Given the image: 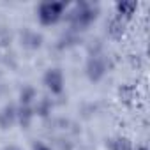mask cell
Returning <instances> with one entry per match:
<instances>
[{"label": "cell", "mask_w": 150, "mask_h": 150, "mask_svg": "<svg viewBox=\"0 0 150 150\" xmlns=\"http://www.w3.org/2000/svg\"><path fill=\"white\" fill-rule=\"evenodd\" d=\"M110 150H132V143L127 138H115L110 141Z\"/></svg>", "instance_id": "cell-6"}, {"label": "cell", "mask_w": 150, "mask_h": 150, "mask_svg": "<svg viewBox=\"0 0 150 150\" xmlns=\"http://www.w3.org/2000/svg\"><path fill=\"white\" fill-rule=\"evenodd\" d=\"M122 34H124V21H122L120 18H115V20L110 23V35L118 39Z\"/></svg>", "instance_id": "cell-7"}, {"label": "cell", "mask_w": 150, "mask_h": 150, "mask_svg": "<svg viewBox=\"0 0 150 150\" xmlns=\"http://www.w3.org/2000/svg\"><path fill=\"white\" fill-rule=\"evenodd\" d=\"M34 97H35L34 88H25V90L21 92V104H23V106H30L32 101H34Z\"/></svg>", "instance_id": "cell-8"}, {"label": "cell", "mask_w": 150, "mask_h": 150, "mask_svg": "<svg viewBox=\"0 0 150 150\" xmlns=\"http://www.w3.org/2000/svg\"><path fill=\"white\" fill-rule=\"evenodd\" d=\"M7 150H20V148H14V146H11V148H7Z\"/></svg>", "instance_id": "cell-11"}, {"label": "cell", "mask_w": 150, "mask_h": 150, "mask_svg": "<svg viewBox=\"0 0 150 150\" xmlns=\"http://www.w3.org/2000/svg\"><path fill=\"white\" fill-rule=\"evenodd\" d=\"M87 69H88V78L92 81H97V80L103 78V74L106 72V62L101 57H92Z\"/></svg>", "instance_id": "cell-4"}, {"label": "cell", "mask_w": 150, "mask_h": 150, "mask_svg": "<svg viewBox=\"0 0 150 150\" xmlns=\"http://www.w3.org/2000/svg\"><path fill=\"white\" fill-rule=\"evenodd\" d=\"M138 7L136 2H118L117 4V18H120L122 21L129 20L134 14V9Z\"/></svg>", "instance_id": "cell-5"}, {"label": "cell", "mask_w": 150, "mask_h": 150, "mask_svg": "<svg viewBox=\"0 0 150 150\" xmlns=\"http://www.w3.org/2000/svg\"><path fill=\"white\" fill-rule=\"evenodd\" d=\"M96 16H97L96 11H92V7L88 4H81V6H78V13L72 14V20H74L76 27H87L96 20Z\"/></svg>", "instance_id": "cell-3"}, {"label": "cell", "mask_w": 150, "mask_h": 150, "mask_svg": "<svg viewBox=\"0 0 150 150\" xmlns=\"http://www.w3.org/2000/svg\"><path fill=\"white\" fill-rule=\"evenodd\" d=\"M138 150H148V148H146V146H139Z\"/></svg>", "instance_id": "cell-10"}, {"label": "cell", "mask_w": 150, "mask_h": 150, "mask_svg": "<svg viewBox=\"0 0 150 150\" xmlns=\"http://www.w3.org/2000/svg\"><path fill=\"white\" fill-rule=\"evenodd\" d=\"M44 85L53 96H60L64 92V74L60 69H48L44 74Z\"/></svg>", "instance_id": "cell-2"}, {"label": "cell", "mask_w": 150, "mask_h": 150, "mask_svg": "<svg viewBox=\"0 0 150 150\" xmlns=\"http://www.w3.org/2000/svg\"><path fill=\"white\" fill-rule=\"evenodd\" d=\"M64 9H65L64 2H44V4H41L37 7L39 23L44 25V27L55 25L57 21H60V18L64 14Z\"/></svg>", "instance_id": "cell-1"}, {"label": "cell", "mask_w": 150, "mask_h": 150, "mask_svg": "<svg viewBox=\"0 0 150 150\" xmlns=\"http://www.w3.org/2000/svg\"><path fill=\"white\" fill-rule=\"evenodd\" d=\"M34 150H51L48 145H44V143H35L34 145Z\"/></svg>", "instance_id": "cell-9"}]
</instances>
